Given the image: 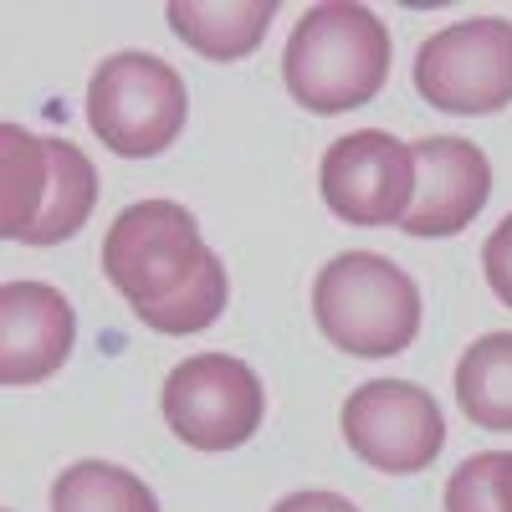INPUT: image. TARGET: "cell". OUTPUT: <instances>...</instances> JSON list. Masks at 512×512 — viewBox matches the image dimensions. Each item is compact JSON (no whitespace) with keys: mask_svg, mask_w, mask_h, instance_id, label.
I'll use <instances>...</instances> for the list:
<instances>
[{"mask_svg":"<svg viewBox=\"0 0 512 512\" xmlns=\"http://www.w3.org/2000/svg\"><path fill=\"white\" fill-rule=\"evenodd\" d=\"M390 57V31L369 6L328 0V6H308L297 16L282 52V82L297 108L333 118L379 98L384 77H390Z\"/></svg>","mask_w":512,"mask_h":512,"instance_id":"1","label":"cell"},{"mask_svg":"<svg viewBox=\"0 0 512 512\" xmlns=\"http://www.w3.org/2000/svg\"><path fill=\"white\" fill-rule=\"evenodd\" d=\"M313 318L338 354L395 359L420 333V287L390 256L344 251L313 282Z\"/></svg>","mask_w":512,"mask_h":512,"instance_id":"2","label":"cell"},{"mask_svg":"<svg viewBox=\"0 0 512 512\" xmlns=\"http://www.w3.org/2000/svg\"><path fill=\"white\" fill-rule=\"evenodd\" d=\"M190 113L185 77L154 52H113L88 77V123L118 159H154L180 139Z\"/></svg>","mask_w":512,"mask_h":512,"instance_id":"3","label":"cell"},{"mask_svg":"<svg viewBox=\"0 0 512 512\" xmlns=\"http://www.w3.org/2000/svg\"><path fill=\"white\" fill-rule=\"evenodd\" d=\"M205 256L210 246L180 200H139L118 210L103 236V277L123 292L128 308L144 313L175 297L205 267Z\"/></svg>","mask_w":512,"mask_h":512,"instance_id":"4","label":"cell"},{"mask_svg":"<svg viewBox=\"0 0 512 512\" xmlns=\"http://www.w3.org/2000/svg\"><path fill=\"white\" fill-rule=\"evenodd\" d=\"M415 93L456 118H487L512 103V21L472 16L431 31L415 52Z\"/></svg>","mask_w":512,"mask_h":512,"instance_id":"5","label":"cell"},{"mask_svg":"<svg viewBox=\"0 0 512 512\" xmlns=\"http://www.w3.org/2000/svg\"><path fill=\"white\" fill-rule=\"evenodd\" d=\"M164 425L195 451H236L262 431L267 395L256 369L236 354H195L169 369L159 390Z\"/></svg>","mask_w":512,"mask_h":512,"instance_id":"6","label":"cell"},{"mask_svg":"<svg viewBox=\"0 0 512 512\" xmlns=\"http://www.w3.org/2000/svg\"><path fill=\"white\" fill-rule=\"evenodd\" d=\"M344 441L349 451L384 477L425 472L446 446V415L431 390L410 379H369L344 400Z\"/></svg>","mask_w":512,"mask_h":512,"instance_id":"7","label":"cell"},{"mask_svg":"<svg viewBox=\"0 0 512 512\" xmlns=\"http://www.w3.org/2000/svg\"><path fill=\"white\" fill-rule=\"evenodd\" d=\"M318 195L349 226H400L415 200V154L384 128L344 134L318 164Z\"/></svg>","mask_w":512,"mask_h":512,"instance_id":"8","label":"cell"},{"mask_svg":"<svg viewBox=\"0 0 512 512\" xmlns=\"http://www.w3.org/2000/svg\"><path fill=\"white\" fill-rule=\"evenodd\" d=\"M410 154H415V200L400 231L420 241L461 236L492 200V159L472 139H456V134L415 139Z\"/></svg>","mask_w":512,"mask_h":512,"instance_id":"9","label":"cell"},{"mask_svg":"<svg viewBox=\"0 0 512 512\" xmlns=\"http://www.w3.org/2000/svg\"><path fill=\"white\" fill-rule=\"evenodd\" d=\"M77 318L52 282H6L0 287V379L41 384L72 359Z\"/></svg>","mask_w":512,"mask_h":512,"instance_id":"10","label":"cell"},{"mask_svg":"<svg viewBox=\"0 0 512 512\" xmlns=\"http://www.w3.org/2000/svg\"><path fill=\"white\" fill-rule=\"evenodd\" d=\"M169 31L205 62H236L251 57L267 41V26L277 16L272 0H251V6H210V0H175L164 11Z\"/></svg>","mask_w":512,"mask_h":512,"instance_id":"11","label":"cell"},{"mask_svg":"<svg viewBox=\"0 0 512 512\" xmlns=\"http://www.w3.org/2000/svg\"><path fill=\"white\" fill-rule=\"evenodd\" d=\"M52 195V154L47 139L21 123L0 128V231L11 241H31Z\"/></svg>","mask_w":512,"mask_h":512,"instance_id":"12","label":"cell"},{"mask_svg":"<svg viewBox=\"0 0 512 512\" xmlns=\"http://www.w3.org/2000/svg\"><path fill=\"white\" fill-rule=\"evenodd\" d=\"M461 415L482 431H512V333H482L456 364Z\"/></svg>","mask_w":512,"mask_h":512,"instance_id":"13","label":"cell"},{"mask_svg":"<svg viewBox=\"0 0 512 512\" xmlns=\"http://www.w3.org/2000/svg\"><path fill=\"white\" fill-rule=\"evenodd\" d=\"M47 154H52V195H47V210H41V221H36L26 246H57V241L77 236L82 226H88L93 205H98L93 159L72 139H47Z\"/></svg>","mask_w":512,"mask_h":512,"instance_id":"14","label":"cell"},{"mask_svg":"<svg viewBox=\"0 0 512 512\" xmlns=\"http://www.w3.org/2000/svg\"><path fill=\"white\" fill-rule=\"evenodd\" d=\"M52 512H159L154 487L113 461H72L52 482Z\"/></svg>","mask_w":512,"mask_h":512,"instance_id":"15","label":"cell"},{"mask_svg":"<svg viewBox=\"0 0 512 512\" xmlns=\"http://www.w3.org/2000/svg\"><path fill=\"white\" fill-rule=\"evenodd\" d=\"M226 303H231V277H226V262L216 251L205 256V267L175 292V297H164V303H154V308H144V313H134L144 328H154V333H164V338H185V333H200V328H210L221 313H226Z\"/></svg>","mask_w":512,"mask_h":512,"instance_id":"16","label":"cell"},{"mask_svg":"<svg viewBox=\"0 0 512 512\" xmlns=\"http://www.w3.org/2000/svg\"><path fill=\"white\" fill-rule=\"evenodd\" d=\"M446 512H512V451L466 456L446 482Z\"/></svg>","mask_w":512,"mask_h":512,"instance_id":"17","label":"cell"},{"mask_svg":"<svg viewBox=\"0 0 512 512\" xmlns=\"http://www.w3.org/2000/svg\"><path fill=\"white\" fill-rule=\"evenodd\" d=\"M482 277H487V287H492V297L502 308H512V216L487 236V246H482Z\"/></svg>","mask_w":512,"mask_h":512,"instance_id":"18","label":"cell"},{"mask_svg":"<svg viewBox=\"0 0 512 512\" xmlns=\"http://www.w3.org/2000/svg\"><path fill=\"white\" fill-rule=\"evenodd\" d=\"M272 512H359L349 497L338 492H323V487H308V492H287Z\"/></svg>","mask_w":512,"mask_h":512,"instance_id":"19","label":"cell"}]
</instances>
